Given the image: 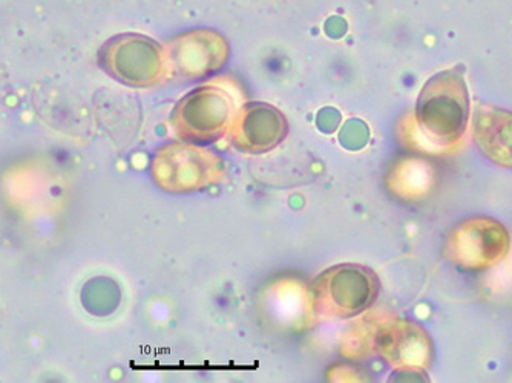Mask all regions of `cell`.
I'll use <instances>...</instances> for the list:
<instances>
[{
    "instance_id": "6da1fadb",
    "label": "cell",
    "mask_w": 512,
    "mask_h": 383,
    "mask_svg": "<svg viewBox=\"0 0 512 383\" xmlns=\"http://www.w3.org/2000/svg\"><path fill=\"white\" fill-rule=\"evenodd\" d=\"M417 122L437 146L456 145L470 122V94L462 71L437 73L425 83L416 108Z\"/></svg>"
},
{
    "instance_id": "7a4b0ae2",
    "label": "cell",
    "mask_w": 512,
    "mask_h": 383,
    "mask_svg": "<svg viewBox=\"0 0 512 383\" xmlns=\"http://www.w3.org/2000/svg\"><path fill=\"white\" fill-rule=\"evenodd\" d=\"M509 247L511 239L502 223L476 217L454 227L445 246V256L459 269L482 272L502 262Z\"/></svg>"
},
{
    "instance_id": "3957f363",
    "label": "cell",
    "mask_w": 512,
    "mask_h": 383,
    "mask_svg": "<svg viewBox=\"0 0 512 383\" xmlns=\"http://www.w3.org/2000/svg\"><path fill=\"white\" fill-rule=\"evenodd\" d=\"M474 141L488 160L512 167V112L480 105L473 117Z\"/></svg>"
}]
</instances>
